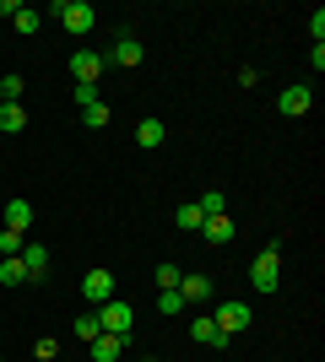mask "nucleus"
<instances>
[{
  "mask_svg": "<svg viewBox=\"0 0 325 362\" xmlns=\"http://www.w3.org/2000/svg\"><path fill=\"white\" fill-rule=\"evenodd\" d=\"M277 255H282V238H271L261 255H255V265H249V287H255V292H277V281H282Z\"/></svg>",
  "mask_w": 325,
  "mask_h": 362,
  "instance_id": "f257e3e1",
  "label": "nucleus"
},
{
  "mask_svg": "<svg viewBox=\"0 0 325 362\" xmlns=\"http://www.w3.org/2000/svg\"><path fill=\"white\" fill-rule=\"evenodd\" d=\"M55 16H60V22H65L71 33H76V38L98 28V11L87 6V0H55Z\"/></svg>",
  "mask_w": 325,
  "mask_h": 362,
  "instance_id": "f03ea898",
  "label": "nucleus"
},
{
  "mask_svg": "<svg viewBox=\"0 0 325 362\" xmlns=\"http://www.w3.org/2000/svg\"><path fill=\"white\" fill-rule=\"evenodd\" d=\"M98 325H103V335H130V325H136V308L125 298H108L103 308H98Z\"/></svg>",
  "mask_w": 325,
  "mask_h": 362,
  "instance_id": "7ed1b4c3",
  "label": "nucleus"
},
{
  "mask_svg": "<svg viewBox=\"0 0 325 362\" xmlns=\"http://www.w3.org/2000/svg\"><path fill=\"white\" fill-rule=\"evenodd\" d=\"M108 71V54H93V49H76L71 54V76H76V87H98V76Z\"/></svg>",
  "mask_w": 325,
  "mask_h": 362,
  "instance_id": "20e7f679",
  "label": "nucleus"
},
{
  "mask_svg": "<svg viewBox=\"0 0 325 362\" xmlns=\"http://www.w3.org/2000/svg\"><path fill=\"white\" fill-rule=\"evenodd\" d=\"M249 319H255V314H249V303L233 298V303H222V308L212 314V325H217L222 335H239V330H249Z\"/></svg>",
  "mask_w": 325,
  "mask_h": 362,
  "instance_id": "39448f33",
  "label": "nucleus"
},
{
  "mask_svg": "<svg viewBox=\"0 0 325 362\" xmlns=\"http://www.w3.org/2000/svg\"><path fill=\"white\" fill-rule=\"evenodd\" d=\"M81 298L93 303V308H103V303L114 298V276H108L103 265H98V271H87V276H81Z\"/></svg>",
  "mask_w": 325,
  "mask_h": 362,
  "instance_id": "423d86ee",
  "label": "nucleus"
},
{
  "mask_svg": "<svg viewBox=\"0 0 325 362\" xmlns=\"http://www.w3.org/2000/svg\"><path fill=\"white\" fill-rule=\"evenodd\" d=\"M108 65H141V38L130 28L114 33V49H108Z\"/></svg>",
  "mask_w": 325,
  "mask_h": 362,
  "instance_id": "0eeeda50",
  "label": "nucleus"
},
{
  "mask_svg": "<svg viewBox=\"0 0 325 362\" xmlns=\"http://www.w3.org/2000/svg\"><path fill=\"white\" fill-rule=\"evenodd\" d=\"M309 103H314V92L304 87V81H298V87H287V92L277 98V108L287 114V119H298V114H309Z\"/></svg>",
  "mask_w": 325,
  "mask_h": 362,
  "instance_id": "6e6552de",
  "label": "nucleus"
},
{
  "mask_svg": "<svg viewBox=\"0 0 325 362\" xmlns=\"http://www.w3.org/2000/svg\"><path fill=\"white\" fill-rule=\"evenodd\" d=\"M93 346V362H120L125 346H130V335H98V341H87Z\"/></svg>",
  "mask_w": 325,
  "mask_h": 362,
  "instance_id": "1a4fd4ad",
  "label": "nucleus"
},
{
  "mask_svg": "<svg viewBox=\"0 0 325 362\" xmlns=\"http://www.w3.org/2000/svg\"><path fill=\"white\" fill-rule=\"evenodd\" d=\"M16 259L28 265V281H38V276L49 271V249H44V243H22V255H16Z\"/></svg>",
  "mask_w": 325,
  "mask_h": 362,
  "instance_id": "9d476101",
  "label": "nucleus"
},
{
  "mask_svg": "<svg viewBox=\"0 0 325 362\" xmlns=\"http://www.w3.org/2000/svg\"><path fill=\"white\" fill-rule=\"evenodd\" d=\"M6 227L28 238V227H33V206H28V200H6Z\"/></svg>",
  "mask_w": 325,
  "mask_h": 362,
  "instance_id": "9b49d317",
  "label": "nucleus"
},
{
  "mask_svg": "<svg viewBox=\"0 0 325 362\" xmlns=\"http://www.w3.org/2000/svg\"><path fill=\"white\" fill-rule=\"evenodd\" d=\"M16 130H28V108L22 103H0V136H16Z\"/></svg>",
  "mask_w": 325,
  "mask_h": 362,
  "instance_id": "f8f14e48",
  "label": "nucleus"
},
{
  "mask_svg": "<svg viewBox=\"0 0 325 362\" xmlns=\"http://www.w3.org/2000/svg\"><path fill=\"white\" fill-rule=\"evenodd\" d=\"M190 335H195L201 346H228V335L212 325V314H206V319H190Z\"/></svg>",
  "mask_w": 325,
  "mask_h": 362,
  "instance_id": "ddd939ff",
  "label": "nucleus"
},
{
  "mask_svg": "<svg viewBox=\"0 0 325 362\" xmlns=\"http://www.w3.org/2000/svg\"><path fill=\"white\" fill-rule=\"evenodd\" d=\"M179 298L185 303H206L212 298V276H185V281H179Z\"/></svg>",
  "mask_w": 325,
  "mask_h": 362,
  "instance_id": "4468645a",
  "label": "nucleus"
},
{
  "mask_svg": "<svg viewBox=\"0 0 325 362\" xmlns=\"http://www.w3.org/2000/svg\"><path fill=\"white\" fill-rule=\"evenodd\" d=\"M201 233H206V243H233V222H228V211H222V216H206Z\"/></svg>",
  "mask_w": 325,
  "mask_h": 362,
  "instance_id": "2eb2a0df",
  "label": "nucleus"
},
{
  "mask_svg": "<svg viewBox=\"0 0 325 362\" xmlns=\"http://www.w3.org/2000/svg\"><path fill=\"white\" fill-rule=\"evenodd\" d=\"M11 28H16V33H22V38H33V33L44 28V16L33 11V6H16V16H11Z\"/></svg>",
  "mask_w": 325,
  "mask_h": 362,
  "instance_id": "dca6fc26",
  "label": "nucleus"
},
{
  "mask_svg": "<svg viewBox=\"0 0 325 362\" xmlns=\"http://www.w3.org/2000/svg\"><path fill=\"white\" fill-rule=\"evenodd\" d=\"M163 136H169V130H163V119H141V124H136V146H163Z\"/></svg>",
  "mask_w": 325,
  "mask_h": 362,
  "instance_id": "f3484780",
  "label": "nucleus"
},
{
  "mask_svg": "<svg viewBox=\"0 0 325 362\" xmlns=\"http://www.w3.org/2000/svg\"><path fill=\"white\" fill-rule=\"evenodd\" d=\"M22 281H28V265H22V259H0V287H22Z\"/></svg>",
  "mask_w": 325,
  "mask_h": 362,
  "instance_id": "a211bd4d",
  "label": "nucleus"
},
{
  "mask_svg": "<svg viewBox=\"0 0 325 362\" xmlns=\"http://www.w3.org/2000/svg\"><path fill=\"white\" fill-rule=\"evenodd\" d=\"M152 281H157V287H163V292H173V287H179V281H185V271H179L173 259H163V265H157V271H152Z\"/></svg>",
  "mask_w": 325,
  "mask_h": 362,
  "instance_id": "6ab92c4d",
  "label": "nucleus"
},
{
  "mask_svg": "<svg viewBox=\"0 0 325 362\" xmlns=\"http://www.w3.org/2000/svg\"><path fill=\"white\" fill-rule=\"evenodd\" d=\"M173 222L185 227V233H201V222H206V216H201V206H195V200H185V206L173 211Z\"/></svg>",
  "mask_w": 325,
  "mask_h": 362,
  "instance_id": "aec40b11",
  "label": "nucleus"
},
{
  "mask_svg": "<svg viewBox=\"0 0 325 362\" xmlns=\"http://www.w3.org/2000/svg\"><path fill=\"white\" fill-rule=\"evenodd\" d=\"M22 233H11V227H0V259H11V255H22Z\"/></svg>",
  "mask_w": 325,
  "mask_h": 362,
  "instance_id": "412c9836",
  "label": "nucleus"
},
{
  "mask_svg": "<svg viewBox=\"0 0 325 362\" xmlns=\"http://www.w3.org/2000/svg\"><path fill=\"white\" fill-rule=\"evenodd\" d=\"M195 206H201V216H222V211H228V200L217 195V189H206V195L195 200Z\"/></svg>",
  "mask_w": 325,
  "mask_h": 362,
  "instance_id": "4be33fe9",
  "label": "nucleus"
},
{
  "mask_svg": "<svg viewBox=\"0 0 325 362\" xmlns=\"http://www.w3.org/2000/svg\"><path fill=\"white\" fill-rule=\"evenodd\" d=\"M76 335H81V341H98V335H103V325H98V308L76 319Z\"/></svg>",
  "mask_w": 325,
  "mask_h": 362,
  "instance_id": "5701e85b",
  "label": "nucleus"
},
{
  "mask_svg": "<svg viewBox=\"0 0 325 362\" xmlns=\"http://www.w3.org/2000/svg\"><path fill=\"white\" fill-rule=\"evenodd\" d=\"M157 314H185V298H179V287H173V292H157Z\"/></svg>",
  "mask_w": 325,
  "mask_h": 362,
  "instance_id": "b1692460",
  "label": "nucleus"
},
{
  "mask_svg": "<svg viewBox=\"0 0 325 362\" xmlns=\"http://www.w3.org/2000/svg\"><path fill=\"white\" fill-rule=\"evenodd\" d=\"M81 119L93 124V130H103V124H108V103H87V108H81Z\"/></svg>",
  "mask_w": 325,
  "mask_h": 362,
  "instance_id": "393cba45",
  "label": "nucleus"
},
{
  "mask_svg": "<svg viewBox=\"0 0 325 362\" xmlns=\"http://www.w3.org/2000/svg\"><path fill=\"white\" fill-rule=\"evenodd\" d=\"M22 98V76H0V103H16Z\"/></svg>",
  "mask_w": 325,
  "mask_h": 362,
  "instance_id": "a878e982",
  "label": "nucleus"
},
{
  "mask_svg": "<svg viewBox=\"0 0 325 362\" xmlns=\"http://www.w3.org/2000/svg\"><path fill=\"white\" fill-rule=\"evenodd\" d=\"M136 362H152V357H136Z\"/></svg>",
  "mask_w": 325,
  "mask_h": 362,
  "instance_id": "bb28decb",
  "label": "nucleus"
},
{
  "mask_svg": "<svg viewBox=\"0 0 325 362\" xmlns=\"http://www.w3.org/2000/svg\"><path fill=\"white\" fill-rule=\"evenodd\" d=\"M0 362H6V357H0Z\"/></svg>",
  "mask_w": 325,
  "mask_h": 362,
  "instance_id": "cd10ccee",
  "label": "nucleus"
}]
</instances>
